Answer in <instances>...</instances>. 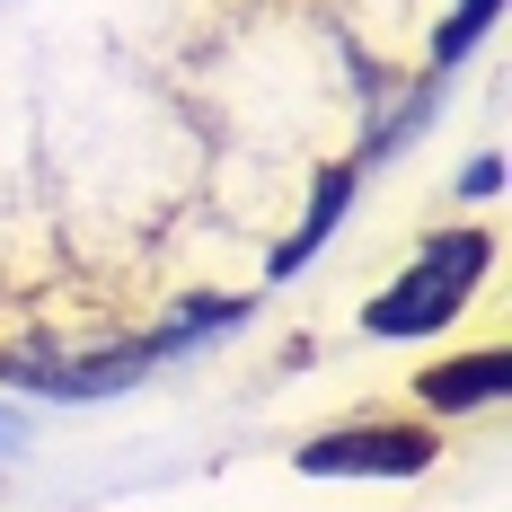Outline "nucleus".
<instances>
[{
  "instance_id": "2",
  "label": "nucleus",
  "mask_w": 512,
  "mask_h": 512,
  "mask_svg": "<svg viewBox=\"0 0 512 512\" xmlns=\"http://www.w3.org/2000/svg\"><path fill=\"white\" fill-rule=\"evenodd\" d=\"M442 460V442L424 424H345V433H318L292 451L301 477H424Z\"/></svg>"
},
{
  "instance_id": "6",
  "label": "nucleus",
  "mask_w": 512,
  "mask_h": 512,
  "mask_svg": "<svg viewBox=\"0 0 512 512\" xmlns=\"http://www.w3.org/2000/svg\"><path fill=\"white\" fill-rule=\"evenodd\" d=\"M495 9H504V0H460V9L442 18V36H433V71H451V62H468V45H477V36L495 27Z\"/></svg>"
},
{
  "instance_id": "5",
  "label": "nucleus",
  "mask_w": 512,
  "mask_h": 512,
  "mask_svg": "<svg viewBox=\"0 0 512 512\" xmlns=\"http://www.w3.org/2000/svg\"><path fill=\"white\" fill-rule=\"evenodd\" d=\"M239 318H248V301H230V292H195V301H186L168 327H159V354L195 345V336H212V327H239Z\"/></svg>"
},
{
  "instance_id": "8",
  "label": "nucleus",
  "mask_w": 512,
  "mask_h": 512,
  "mask_svg": "<svg viewBox=\"0 0 512 512\" xmlns=\"http://www.w3.org/2000/svg\"><path fill=\"white\" fill-rule=\"evenodd\" d=\"M18 442H27V424H18V415L0 407V460H9V451H18Z\"/></svg>"
},
{
  "instance_id": "3",
  "label": "nucleus",
  "mask_w": 512,
  "mask_h": 512,
  "mask_svg": "<svg viewBox=\"0 0 512 512\" xmlns=\"http://www.w3.org/2000/svg\"><path fill=\"white\" fill-rule=\"evenodd\" d=\"M504 389H512V354H495V345H486V354H460V362H433V371L415 380V398H424L433 415H468V407H495Z\"/></svg>"
},
{
  "instance_id": "1",
  "label": "nucleus",
  "mask_w": 512,
  "mask_h": 512,
  "mask_svg": "<svg viewBox=\"0 0 512 512\" xmlns=\"http://www.w3.org/2000/svg\"><path fill=\"white\" fill-rule=\"evenodd\" d=\"M486 265H495V239H486V230H433V239L415 248L407 274L362 309V327H371V336H433V327H451L468 309V292H477Z\"/></svg>"
},
{
  "instance_id": "4",
  "label": "nucleus",
  "mask_w": 512,
  "mask_h": 512,
  "mask_svg": "<svg viewBox=\"0 0 512 512\" xmlns=\"http://www.w3.org/2000/svg\"><path fill=\"white\" fill-rule=\"evenodd\" d=\"M345 204H354V168H327V177H318V195H309V221L283 239V248H274V274H301L309 256L327 248V230L345 221Z\"/></svg>"
},
{
  "instance_id": "7",
  "label": "nucleus",
  "mask_w": 512,
  "mask_h": 512,
  "mask_svg": "<svg viewBox=\"0 0 512 512\" xmlns=\"http://www.w3.org/2000/svg\"><path fill=\"white\" fill-rule=\"evenodd\" d=\"M495 186H504V159L486 151V159H477V168H468V177H460V195H495Z\"/></svg>"
}]
</instances>
